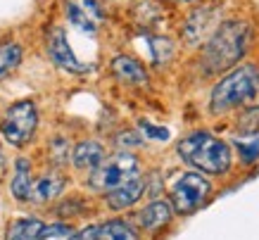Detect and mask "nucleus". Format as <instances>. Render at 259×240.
Wrapping results in <instances>:
<instances>
[{
  "label": "nucleus",
  "instance_id": "obj_1",
  "mask_svg": "<svg viewBox=\"0 0 259 240\" xmlns=\"http://www.w3.org/2000/svg\"><path fill=\"white\" fill-rule=\"evenodd\" d=\"M250 26L240 19H231V22L221 24L204 50L207 71H221L231 64H236L238 57L245 53V48L250 43Z\"/></svg>",
  "mask_w": 259,
  "mask_h": 240
},
{
  "label": "nucleus",
  "instance_id": "obj_2",
  "mask_svg": "<svg viewBox=\"0 0 259 240\" xmlns=\"http://www.w3.org/2000/svg\"><path fill=\"white\" fill-rule=\"evenodd\" d=\"M259 100V69L257 67H238L228 76H224L219 84L214 86L209 109L214 114L228 112L238 105Z\"/></svg>",
  "mask_w": 259,
  "mask_h": 240
},
{
  "label": "nucleus",
  "instance_id": "obj_3",
  "mask_svg": "<svg viewBox=\"0 0 259 240\" xmlns=\"http://www.w3.org/2000/svg\"><path fill=\"white\" fill-rule=\"evenodd\" d=\"M179 155L200 171L226 174L231 169V150L224 140L214 138L207 131H195L179 143Z\"/></svg>",
  "mask_w": 259,
  "mask_h": 240
},
{
  "label": "nucleus",
  "instance_id": "obj_4",
  "mask_svg": "<svg viewBox=\"0 0 259 240\" xmlns=\"http://www.w3.org/2000/svg\"><path fill=\"white\" fill-rule=\"evenodd\" d=\"M141 176V164L131 152H117L110 159H102L98 169H93L88 186L98 193H112L114 188L124 186L128 181Z\"/></svg>",
  "mask_w": 259,
  "mask_h": 240
},
{
  "label": "nucleus",
  "instance_id": "obj_5",
  "mask_svg": "<svg viewBox=\"0 0 259 240\" xmlns=\"http://www.w3.org/2000/svg\"><path fill=\"white\" fill-rule=\"evenodd\" d=\"M38 126V112L31 100L15 102L12 107L5 112L3 122H0V133L10 145L22 147L33 138V131Z\"/></svg>",
  "mask_w": 259,
  "mask_h": 240
},
{
  "label": "nucleus",
  "instance_id": "obj_6",
  "mask_svg": "<svg viewBox=\"0 0 259 240\" xmlns=\"http://www.w3.org/2000/svg\"><path fill=\"white\" fill-rule=\"evenodd\" d=\"M212 193V186L197 171H188L174 183L171 188V205L179 214H193L202 207Z\"/></svg>",
  "mask_w": 259,
  "mask_h": 240
},
{
  "label": "nucleus",
  "instance_id": "obj_7",
  "mask_svg": "<svg viewBox=\"0 0 259 240\" xmlns=\"http://www.w3.org/2000/svg\"><path fill=\"white\" fill-rule=\"evenodd\" d=\"M48 53H50V57H53V62H55L57 67H62V69L71 71V74H83V71L91 69L88 64H83L79 57L74 55L69 41H67V36H64V31L60 26L53 29L50 36H48Z\"/></svg>",
  "mask_w": 259,
  "mask_h": 240
},
{
  "label": "nucleus",
  "instance_id": "obj_8",
  "mask_svg": "<svg viewBox=\"0 0 259 240\" xmlns=\"http://www.w3.org/2000/svg\"><path fill=\"white\" fill-rule=\"evenodd\" d=\"M67 19L79 31L95 33L102 24V10L95 0H67Z\"/></svg>",
  "mask_w": 259,
  "mask_h": 240
},
{
  "label": "nucleus",
  "instance_id": "obj_9",
  "mask_svg": "<svg viewBox=\"0 0 259 240\" xmlns=\"http://www.w3.org/2000/svg\"><path fill=\"white\" fill-rule=\"evenodd\" d=\"M105 159V147L98 143V140H83L79 145L74 147V152H71V162L74 167L81 171H93L98 169Z\"/></svg>",
  "mask_w": 259,
  "mask_h": 240
},
{
  "label": "nucleus",
  "instance_id": "obj_10",
  "mask_svg": "<svg viewBox=\"0 0 259 240\" xmlns=\"http://www.w3.org/2000/svg\"><path fill=\"white\" fill-rule=\"evenodd\" d=\"M143 190H145V181L138 176V178H134V181L124 183V186L114 188L112 193H107V205H110L112 209H126L138 202Z\"/></svg>",
  "mask_w": 259,
  "mask_h": 240
},
{
  "label": "nucleus",
  "instance_id": "obj_11",
  "mask_svg": "<svg viewBox=\"0 0 259 240\" xmlns=\"http://www.w3.org/2000/svg\"><path fill=\"white\" fill-rule=\"evenodd\" d=\"M64 188V176H60L57 171H50L46 176H40L36 183H31V195H29V200L33 202H48L57 197V195L62 193Z\"/></svg>",
  "mask_w": 259,
  "mask_h": 240
},
{
  "label": "nucleus",
  "instance_id": "obj_12",
  "mask_svg": "<svg viewBox=\"0 0 259 240\" xmlns=\"http://www.w3.org/2000/svg\"><path fill=\"white\" fill-rule=\"evenodd\" d=\"M112 71H114V76L121 78V81H126V84H136V86L148 84V74H145V69H143V64L136 62L134 57H126V55L114 57Z\"/></svg>",
  "mask_w": 259,
  "mask_h": 240
},
{
  "label": "nucleus",
  "instance_id": "obj_13",
  "mask_svg": "<svg viewBox=\"0 0 259 240\" xmlns=\"http://www.w3.org/2000/svg\"><path fill=\"white\" fill-rule=\"evenodd\" d=\"M169 221H171V205L164 200L150 202L148 207L141 212V226L145 231H159Z\"/></svg>",
  "mask_w": 259,
  "mask_h": 240
},
{
  "label": "nucleus",
  "instance_id": "obj_14",
  "mask_svg": "<svg viewBox=\"0 0 259 240\" xmlns=\"http://www.w3.org/2000/svg\"><path fill=\"white\" fill-rule=\"evenodd\" d=\"M12 195L17 200H29L31 195V164L29 159L19 157L15 164V178H12Z\"/></svg>",
  "mask_w": 259,
  "mask_h": 240
},
{
  "label": "nucleus",
  "instance_id": "obj_15",
  "mask_svg": "<svg viewBox=\"0 0 259 240\" xmlns=\"http://www.w3.org/2000/svg\"><path fill=\"white\" fill-rule=\"evenodd\" d=\"M43 226L46 224L38 219H19L8 228L5 240H38Z\"/></svg>",
  "mask_w": 259,
  "mask_h": 240
},
{
  "label": "nucleus",
  "instance_id": "obj_16",
  "mask_svg": "<svg viewBox=\"0 0 259 240\" xmlns=\"http://www.w3.org/2000/svg\"><path fill=\"white\" fill-rule=\"evenodd\" d=\"M95 240H138V233L124 221H107L98 226Z\"/></svg>",
  "mask_w": 259,
  "mask_h": 240
},
{
  "label": "nucleus",
  "instance_id": "obj_17",
  "mask_svg": "<svg viewBox=\"0 0 259 240\" xmlns=\"http://www.w3.org/2000/svg\"><path fill=\"white\" fill-rule=\"evenodd\" d=\"M22 62V48L17 43H0V81Z\"/></svg>",
  "mask_w": 259,
  "mask_h": 240
},
{
  "label": "nucleus",
  "instance_id": "obj_18",
  "mask_svg": "<svg viewBox=\"0 0 259 240\" xmlns=\"http://www.w3.org/2000/svg\"><path fill=\"white\" fill-rule=\"evenodd\" d=\"M74 233L69 224H53V226H43L38 240H67Z\"/></svg>",
  "mask_w": 259,
  "mask_h": 240
},
{
  "label": "nucleus",
  "instance_id": "obj_19",
  "mask_svg": "<svg viewBox=\"0 0 259 240\" xmlns=\"http://www.w3.org/2000/svg\"><path fill=\"white\" fill-rule=\"evenodd\" d=\"M236 145H238V150H243V159L245 162H252V159H257L259 157V140L254 138L250 143V145H245L243 140H236Z\"/></svg>",
  "mask_w": 259,
  "mask_h": 240
},
{
  "label": "nucleus",
  "instance_id": "obj_20",
  "mask_svg": "<svg viewBox=\"0 0 259 240\" xmlns=\"http://www.w3.org/2000/svg\"><path fill=\"white\" fill-rule=\"evenodd\" d=\"M95 235H98V226H86L83 231L71 233L67 240H95Z\"/></svg>",
  "mask_w": 259,
  "mask_h": 240
},
{
  "label": "nucleus",
  "instance_id": "obj_21",
  "mask_svg": "<svg viewBox=\"0 0 259 240\" xmlns=\"http://www.w3.org/2000/svg\"><path fill=\"white\" fill-rule=\"evenodd\" d=\"M143 129H145V131H150L148 133L150 138H157V140H166V138H169V131H166V129H155V126H148V124H143Z\"/></svg>",
  "mask_w": 259,
  "mask_h": 240
},
{
  "label": "nucleus",
  "instance_id": "obj_22",
  "mask_svg": "<svg viewBox=\"0 0 259 240\" xmlns=\"http://www.w3.org/2000/svg\"><path fill=\"white\" fill-rule=\"evenodd\" d=\"M3 171H5V155H3V150H0V176H3Z\"/></svg>",
  "mask_w": 259,
  "mask_h": 240
},
{
  "label": "nucleus",
  "instance_id": "obj_23",
  "mask_svg": "<svg viewBox=\"0 0 259 240\" xmlns=\"http://www.w3.org/2000/svg\"><path fill=\"white\" fill-rule=\"evenodd\" d=\"M176 3H193V0H176Z\"/></svg>",
  "mask_w": 259,
  "mask_h": 240
}]
</instances>
